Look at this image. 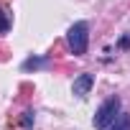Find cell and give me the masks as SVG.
<instances>
[{
  "label": "cell",
  "instance_id": "2",
  "mask_svg": "<svg viewBox=\"0 0 130 130\" xmlns=\"http://www.w3.org/2000/svg\"><path fill=\"white\" fill-rule=\"evenodd\" d=\"M120 117V100L117 97H110L100 105V110L94 112V127L97 130H107L115 120Z\"/></svg>",
  "mask_w": 130,
  "mask_h": 130
},
{
  "label": "cell",
  "instance_id": "5",
  "mask_svg": "<svg viewBox=\"0 0 130 130\" xmlns=\"http://www.w3.org/2000/svg\"><path fill=\"white\" fill-rule=\"evenodd\" d=\"M48 64V59H28L26 64H23V69L26 72H31V69H38V67H46Z\"/></svg>",
  "mask_w": 130,
  "mask_h": 130
},
{
  "label": "cell",
  "instance_id": "4",
  "mask_svg": "<svg viewBox=\"0 0 130 130\" xmlns=\"http://www.w3.org/2000/svg\"><path fill=\"white\" fill-rule=\"evenodd\" d=\"M107 130H130V115H127V112H120V117H117Z\"/></svg>",
  "mask_w": 130,
  "mask_h": 130
},
{
  "label": "cell",
  "instance_id": "6",
  "mask_svg": "<svg viewBox=\"0 0 130 130\" xmlns=\"http://www.w3.org/2000/svg\"><path fill=\"white\" fill-rule=\"evenodd\" d=\"M8 28H10V18L5 10H0V33H8Z\"/></svg>",
  "mask_w": 130,
  "mask_h": 130
},
{
  "label": "cell",
  "instance_id": "3",
  "mask_svg": "<svg viewBox=\"0 0 130 130\" xmlns=\"http://www.w3.org/2000/svg\"><path fill=\"white\" fill-rule=\"evenodd\" d=\"M92 84H94V77H92V74H79V77L74 79V84H72V92H74L77 97H87L89 89H92Z\"/></svg>",
  "mask_w": 130,
  "mask_h": 130
},
{
  "label": "cell",
  "instance_id": "1",
  "mask_svg": "<svg viewBox=\"0 0 130 130\" xmlns=\"http://www.w3.org/2000/svg\"><path fill=\"white\" fill-rule=\"evenodd\" d=\"M87 41H89V26L84 21L74 23L69 31H67V43H69V51L74 56H82L87 51Z\"/></svg>",
  "mask_w": 130,
  "mask_h": 130
}]
</instances>
